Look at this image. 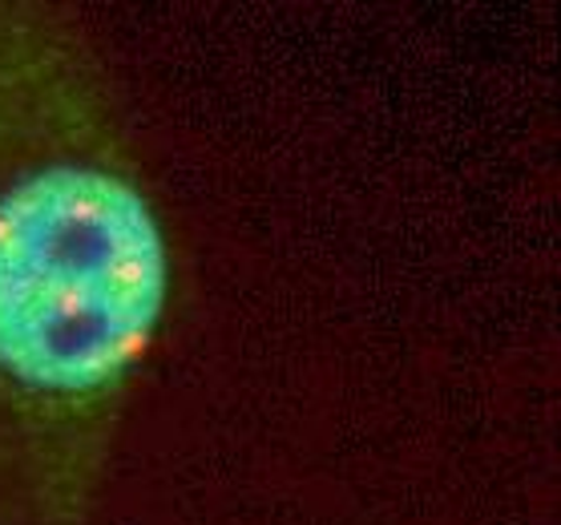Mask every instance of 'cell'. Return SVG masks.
I'll return each mask as SVG.
<instances>
[{"mask_svg": "<svg viewBox=\"0 0 561 525\" xmlns=\"http://www.w3.org/2000/svg\"><path fill=\"white\" fill-rule=\"evenodd\" d=\"M167 299L102 45L69 4L0 0V525H93Z\"/></svg>", "mask_w": 561, "mask_h": 525, "instance_id": "6da1fadb", "label": "cell"}]
</instances>
